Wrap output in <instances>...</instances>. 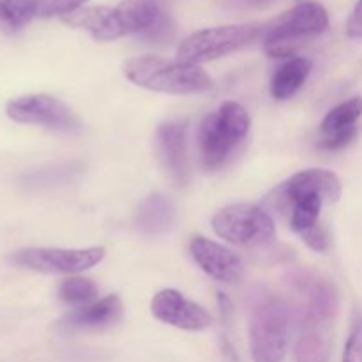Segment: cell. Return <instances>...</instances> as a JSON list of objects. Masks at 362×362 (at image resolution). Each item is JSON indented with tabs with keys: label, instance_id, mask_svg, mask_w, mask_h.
<instances>
[{
	"label": "cell",
	"instance_id": "6da1fadb",
	"mask_svg": "<svg viewBox=\"0 0 362 362\" xmlns=\"http://www.w3.org/2000/svg\"><path fill=\"white\" fill-rule=\"evenodd\" d=\"M341 197V180L322 168L297 172L276 187L265 204L288 221L292 232L306 235L320 225L322 205L334 204Z\"/></svg>",
	"mask_w": 362,
	"mask_h": 362
},
{
	"label": "cell",
	"instance_id": "7a4b0ae2",
	"mask_svg": "<svg viewBox=\"0 0 362 362\" xmlns=\"http://www.w3.org/2000/svg\"><path fill=\"white\" fill-rule=\"evenodd\" d=\"M303 292L304 306L296 343V361L329 362L332 329L339 310L338 288L327 279H304Z\"/></svg>",
	"mask_w": 362,
	"mask_h": 362
},
{
	"label": "cell",
	"instance_id": "3957f363",
	"mask_svg": "<svg viewBox=\"0 0 362 362\" xmlns=\"http://www.w3.org/2000/svg\"><path fill=\"white\" fill-rule=\"evenodd\" d=\"M124 74L141 88L163 94H202L212 87V80L200 66L145 55L124 64Z\"/></svg>",
	"mask_w": 362,
	"mask_h": 362
},
{
	"label": "cell",
	"instance_id": "277c9868",
	"mask_svg": "<svg viewBox=\"0 0 362 362\" xmlns=\"http://www.w3.org/2000/svg\"><path fill=\"white\" fill-rule=\"evenodd\" d=\"M292 334V308L278 296H262L251 308L250 349L255 362H281Z\"/></svg>",
	"mask_w": 362,
	"mask_h": 362
},
{
	"label": "cell",
	"instance_id": "5b68a950",
	"mask_svg": "<svg viewBox=\"0 0 362 362\" xmlns=\"http://www.w3.org/2000/svg\"><path fill=\"white\" fill-rule=\"evenodd\" d=\"M250 133V113L243 105L226 101L209 113L198 131V154L204 168L216 170L225 165L232 152Z\"/></svg>",
	"mask_w": 362,
	"mask_h": 362
},
{
	"label": "cell",
	"instance_id": "8992f818",
	"mask_svg": "<svg viewBox=\"0 0 362 362\" xmlns=\"http://www.w3.org/2000/svg\"><path fill=\"white\" fill-rule=\"evenodd\" d=\"M329 14L318 2H303L286 11L264 32V52L272 59H286L324 34Z\"/></svg>",
	"mask_w": 362,
	"mask_h": 362
},
{
	"label": "cell",
	"instance_id": "52a82bcc",
	"mask_svg": "<svg viewBox=\"0 0 362 362\" xmlns=\"http://www.w3.org/2000/svg\"><path fill=\"white\" fill-rule=\"evenodd\" d=\"M131 34L159 41L172 35V23L154 0H124L117 7H105L101 23L92 37L113 41Z\"/></svg>",
	"mask_w": 362,
	"mask_h": 362
},
{
	"label": "cell",
	"instance_id": "ba28073f",
	"mask_svg": "<svg viewBox=\"0 0 362 362\" xmlns=\"http://www.w3.org/2000/svg\"><path fill=\"white\" fill-rule=\"evenodd\" d=\"M264 34L262 25H223L187 35L177 48V60L191 66L211 62L251 45Z\"/></svg>",
	"mask_w": 362,
	"mask_h": 362
},
{
	"label": "cell",
	"instance_id": "9c48e42d",
	"mask_svg": "<svg viewBox=\"0 0 362 362\" xmlns=\"http://www.w3.org/2000/svg\"><path fill=\"white\" fill-rule=\"evenodd\" d=\"M212 230L216 235L240 247L267 246L276 239V225L267 211L247 204L228 205L216 212Z\"/></svg>",
	"mask_w": 362,
	"mask_h": 362
},
{
	"label": "cell",
	"instance_id": "30bf717a",
	"mask_svg": "<svg viewBox=\"0 0 362 362\" xmlns=\"http://www.w3.org/2000/svg\"><path fill=\"white\" fill-rule=\"evenodd\" d=\"M105 247L62 250V247H25L11 255V264L42 274H78L103 262Z\"/></svg>",
	"mask_w": 362,
	"mask_h": 362
},
{
	"label": "cell",
	"instance_id": "8fae6325",
	"mask_svg": "<svg viewBox=\"0 0 362 362\" xmlns=\"http://www.w3.org/2000/svg\"><path fill=\"white\" fill-rule=\"evenodd\" d=\"M7 117L14 122L34 124L62 133H78L81 124L73 110L48 94H28L7 103Z\"/></svg>",
	"mask_w": 362,
	"mask_h": 362
},
{
	"label": "cell",
	"instance_id": "7c38bea8",
	"mask_svg": "<svg viewBox=\"0 0 362 362\" xmlns=\"http://www.w3.org/2000/svg\"><path fill=\"white\" fill-rule=\"evenodd\" d=\"M151 310L159 322L182 331H204L212 324V317L205 308L172 288L156 293Z\"/></svg>",
	"mask_w": 362,
	"mask_h": 362
},
{
	"label": "cell",
	"instance_id": "4fadbf2b",
	"mask_svg": "<svg viewBox=\"0 0 362 362\" xmlns=\"http://www.w3.org/2000/svg\"><path fill=\"white\" fill-rule=\"evenodd\" d=\"M362 117V98L346 99L327 112L320 124V145L324 151H341L357 136V120Z\"/></svg>",
	"mask_w": 362,
	"mask_h": 362
},
{
	"label": "cell",
	"instance_id": "5bb4252c",
	"mask_svg": "<svg viewBox=\"0 0 362 362\" xmlns=\"http://www.w3.org/2000/svg\"><path fill=\"white\" fill-rule=\"evenodd\" d=\"M191 255L198 267L221 283H235L243 278V262L228 247L205 237H194L189 244Z\"/></svg>",
	"mask_w": 362,
	"mask_h": 362
},
{
	"label": "cell",
	"instance_id": "9a60e30c",
	"mask_svg": "<svg viewBox=\"0 0 362 362\" xmlns=\"http://www.w3.org/2000/svg\"><path fill=\"white\" fill-rule=\"evenodd\" d=\"M158 148L170 179L179 187L189 182L187 124L165 122L158 127Z\"/></svg>",
	"mask_w": 362,
	"mask_h": 362
},
{
	"label": "cell",
	"instance_id": "2e32d148",
	"mask_svg": "<svg viewBox=\"0 0 362 362\" xmlns=\"http://www.w3.org/2000/svg\"><path fill=\"white\" fill-rule=\"evenodd\" d=\"M122 318V300L119 296H106L98 303L74 308L59 322V329L64 332L103 331Z\"/></svg>",
	"mask_w": 362,
	"mask_h": 362
},
{
	"label": "cell",
	"instance_id": "e0dca14e",
	"mask_svg": "<svg viewBox=\"0 0 362 362\" xmlns=\"http://www.w3.org/2000/svg\"><path fill=\"white\" fill-rule=\"evenodd\" d=\"M175 221V207L172 200L163 194H151L138 207L134 216V225L141 233L158 235L172 228Z\"/></svg>",
	"mask_w": 362,
	"mask_h": 362
},
{
	"label": "cell",
	"instance_id": "ac0fdd59",
	"mask_svg": "<svg viewBox=\"0 0 362 362\" xmlns=\"http://www.w3.org/2000/svg\"><path fill=\"white\" fill-rule=\"evenodd\" d=\"M311 60L296 57V59L286 60L283 66L276 69L271 80V94L278 101H286L292 95H296L311 74Z\"/></svg>",
	"mask_w": 362,
	"mask_h": 362
},
{
	"label": "cell",
	"instance_id": "d6986e66",
	"mask_svg": "<svg viewBox=\"0 0 362 362\" xmlns=\"http://www.w3.org/2000/svg\"><path fill=\"white\" fill-rule=\"evenodd\" d=\"M39 0H0V32L16 34L37 18Z\"/></svg>",
	"mask_w": 362,
	"mask_h": 362
},
{
	"label": "cell",
	"instance_id": "ffe728a7",
	"mask_svg": "<svg viewBox=\"0 0 362 362\" xmlns=\"http://www.w3.org/2000/svg\"><path fill=\"white\" fill-rule=\"evenodd\" d=\"M59 299L69 306L81 308L94 303L98 297V285L92 279L81 278V276H67L59 283Z\"/></svg>",
	"mask_w": 362,
	"mask_h": 362
},
{
	"label": "cell",
	"instance_id": "44dd1931",
	"mask_svg": "<svg viewBox=\"0 0 362 362\" xmlns=\"http://www.w3.org/2000/svg\"><path fill=\"white\" fill-rule=\"evenodd\" d=\"M88 0H39L37 16L39 18H52V16H67L74 11L81 9L83 4Z\"/></svg>",
	"mask_w": 362,
	"mask_h": 362
},
{
	"label": "cell",
	"instance_id": "7402d4cb",
	"mask_svg": "<svg viewBox=\"0 0 362 362\" xmlns=\"http://www.w3.org/2000/svg\"><path fill=\"white\" fill-rule=\"evenodd\" d=\"M341 362H362V313L357 311L345 343Z\"/></svg>",
	"mask_w": 362,
	"mask_h": 362
},
{
	"label": "cell",
	"instance_id": "603a6c76",
	"mask_svg": "<svg viewBox=\"0 0 362 362\" xmlns=\"http://www.w3.org/2000/svg\"><path fill=\"white\" fill-rule=\"evenodd\" d=\"M303 240L306 243V246H310L315 251H325L329 246V237L320 225L308 232L306 235H303Z\"/></svg>",
	"mask_w": 362,
	"mask_h": 362
},
{
	"label": "cell",
	"instance_id": "cb8c5ba5",
	"mask_svg": "<svg viewBox=\"0 0 362 362\" xmlns=\"http://www.w3.org/2000/svg\"><path fill=\"white\" fill-rule=\"evenodd\" d=\"M346 34L352 39H362V0H357V6L346 21Z\"/></svg>",
	"mask_w": 362,
	"mask_h": 362
},
{
	"label": "cell",
	"instance_id": "d4e9b609",
	"mask_svg": "<svg viewBox=\"0 0 362 362\" xmlns=\"http://www.w3.org/2000/svg\"><path fill=\"white\" fill-rule=\"evenodd\" d=\"M250 7H258V9H264V7H269L271 4H274L276 0H244Z\"/></svg>",
	"mask_w": 362,
	"mask_h": 362
}]
</instances>
